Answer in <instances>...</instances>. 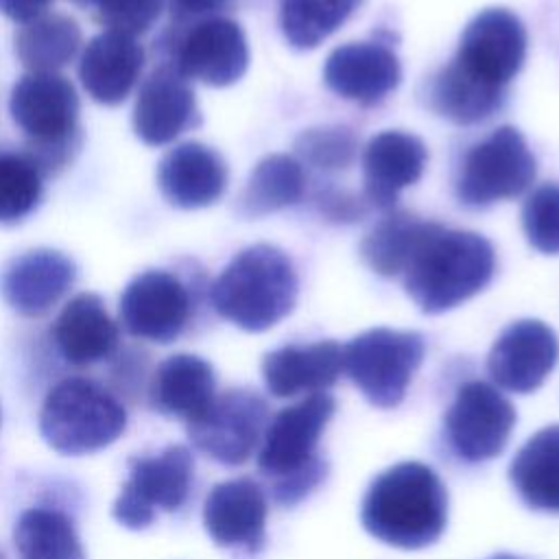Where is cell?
Segmentation results:
<instances>
[{
	"label": "cell",
	"instance_id": "26",
	"mask_svg": "<svg viewBox=\"0 0 559 559\" xmlns=\"http://www.w3.org/2000/svg\"><path fill=\"white\" fill-rule=\"evenodd\" d=\"M509 480L526 507L559 513V424L537 430L515 452Z\"/></svg>",
	"mask_w": 559,
	"mask_h": 559
},
{
	"label": "cell",
	"instance_id": "33",
	"mask_svg": "<svg viewBox=\"0 0 559 559\" xmlns=\"http://www.w3.org/2000/svg\"><path fill=\"white\" fill-rule=\"evenodd\" d=\"M44 173L26 151H0V225L24 221L41 201Z\"/></svg>",
	"mask_w": 559,
	"mask_h": 559
},
{
	"label": "cell",
	"instance_id": "36",
	"mask_svg": "<svg viewBox=\"0 0 559 559\" xmlns=\"http://www.w3.org/2000/svg\"><path fill=\"white\" fill-rule=\"evenodd\" d=\"M166 0H96V20L114 33L129 37L146 33L162 15Z\"/></svg>",
	"mask_w": 559,
	"mask_h": 559
},
{
	"label": "cell",
	"instance_id": "5",
	"mask_svg": "<svg viewBox=\"0 0 559 559\" xmlns=\"http://www.w3.org/2000/svg\"><path fill=\"white\" fill-rule=\"evenodd\" d=\"M9 111L28 138V155L41 173L61 168L79 148V96L59 72H28L11 90Z\"/></svg>",
	"mask_w": 559,
	"mask_h": 559
},
{
	"label": "cell",
	"instance_id": "35",
	"mask_svg": "<svg viewBox=\"0 0 559 559\" xmlns=\"http://www.w3.org/2000/svg\"><path fill=\"white\" fill-rule=\"evenodd\" d=\"M522 227L531 247L546 255L559 253V183H544L528 194Z\"/></svg>",
	"mask_w": 559,
	"mask_h": 559
},
{
	"label": "cell",
	"instance_id": "8",
	"mask_svg": "<svg viewBox=\"0 0 559 559\" xmlns=\"http://www.w3.org/2000/svg\"><path fill=\"white\" fill-rule=\"evenodd\" d=\"M194 459L186 445L173 443L157 454L129 459V478L114 500V520L142 531L153 524L155 511H177L192 487Z\"/></svg>",
	"mask_w": 559,
	"mask_h": 559
},
{
	"label": "cell",
	"instance_id": "40",
	"mask_svg": "<svg viewBox=\"0 0 559 559\" xmlns=\"http://www.w3.org/2000/svg\"><path fill=\"white\" fill-rule=\"evenodd\" d=\"M70 2H74L76 7H83V9H92L96 0H70Z\"/></svg>",
	"mask_w": 559,
	"mask_h": 559
},
{
	"label": "cell",
	"instance_id": "22",
	"mask_svg": "<svg viewBox=\"0 0 559 559\" xmlns=\"http://www.w3.org/2000/svg\"><path fill=\"white\" fill-rule=\"evenodd\" d=\"M343 373V347L336 341L284 345L264 354L262 378L273 397L321 393Z\"/></svg>",
	"mask_w": 559,
	"mask_h": 559
},
{
	"label": "cell",
	"instance_id": "14",
	"mask_svg": "<svg viewBox=\"0 0 559 559\" xmlns=\"http://www.w3.org/2000/svg\"><path fill=\"white\" fill-rule=\"evenodd\" d=\"M526 57V28L522 20L502 7L474 15L461 33L454 61L472 76L507 87Z\"/></svg>",
	"mask_w": 559,
	"mask_h": 559
},
{
	"label": "cell",
	"instance_id": "6",
	"mask_svg": "<svg viewBox=\"0 0 559 559\" xmlns=\"http://www.w3.org/2000/svg\"><path fill=\"white\" fill-rule=\"evenodd\" d=\"M127 428L124 406L85 378L57 382L39 411V432L59 454L83 456L111 445Z\"/></svg>",
	"mask_w": 559,
	"mask_h": 559
},
{
	"label": "cell",
	"instance_id": "10",
	"mask_svg": "<svg viewBox=\"0 0 559 559\" xmlns=\"http://www.w3.org/2000/svg\"><path fill=\"white\" fill-rule=\"evenodd\" d=\"M269 424L266 400L251 389H227L186 421L192 445L223 465H242L260 448Z\"/></svg>",
	"mask_w": 559,
	"mask_h": 559
},
{
	"label": "cell",
	"instance_id": "30",
	"mask_svg": "<svg viewBox=\"0 0 559 559\" xmlns=\"http://www.w3.org/2000/svg\"><path fill=\"white\" fill-rule=\"evenodd\" d=\"M430 227V221H419L408 212H389L362 238L360 255L382 277L402 275Z\"/></svg>",
	"mask_w": 559,
	"mask_h": 559
},
{
	"label": "cell",
	"instance_id": "2",
	"mask_svg": "<svg viewBox=\"0 0 559 559\" xmlns=\"http://www.w3.org/2000/svg\"><path fill=\"white\" fill-rule=\"evenodd\" d=\"M334 411V397L321 391L284 406L269 419L255 463L277 504L293 507L325 480L328 461L319 443Z\"/></svg>",
	"mask_w": 559,
	"mask_h": 559
},
{
	"label": "cell",
	"instance_id": "25",
	"mask_svg": "<svg viewBox=\"0 0 559 559\" xmlns=\"http://www.w3.org/2000/svg\"><path fill=\"white\" fill-rule=\"evenodd\" d=\"M216 395V373L194 354H175L162 360L148 384L153 411L166 417L194 419Z\"/></svg>",
	"mask_w": 559,
	"mask_h": 559
},
{
	"label": "cell",
	"instance_id": "4",
	"mask_svg": "<svg viewBox=\"0 0 559 559\" xmlns=\"http://www.w3.org/2000/svg\"><path fill=\"white\" fill-rule=\"evenodd\" d=\"M297 273L290 258L273 245H251L236 253L210 288L214 310L245 332L280 323L297 301Z\"/></svg>",
	"mask_w": 559,
	"mask_h": 559
},
{
	"label": "cell",
	"instance_id": "21",
	"mask_svg": "<svg viewBox=\"0 0 559 559\" xmlns=\"http://www.w3.org/2000/svg\"><path fill=\"white\" fill-rule=\"evenodd\" d=\"M162 197L181 210L216 203L227 188V164L201 142H183L170 148L157 164Z\"/></svg>",
	"mask_w": 559,
	"mask_h": 559
},
{
	"label": "cell",
	"instance_id": "11",
	"mask_svg": "<svg viewBox=\"0 0 559 559\" xmlns=\"http://www.w3.org/2000/svg\"><path fill=\"white\" fill-rule=\"evenodd\" d=\"M513 404L489 382H463L443 415V439L465 463L498 456L515 426Z\"/></svg>",
	"mask_w": 559,
	"mask_h": 559
},
{
	"label": "cell",
	"instance_id": "20",
	"mask_svg": "<svg viewBox=\"0 0 559 559\" xmlns=\"http://www.w3.org/2000/svg\"><path fill=\"white\" fill-rule=\"evenodd\" d=\"M424 142L404 131H382L362 151L365 201L378 210H393L404 188L413 186L426 168Z\"/></svg>",
	"mask_w": 559,
	"mask_h": 559
},
{
	"label": "cell",
	"instance_id": "29",
	"mask_svg": "<svg viewBox=\"0 0 559 559\" xmlns=\"http://www.w3.org/2000/svg\"><path fill=\"white\" fill-rule=\"evenodd\" d=\"M306 175L301 164L290 155H266L255 164L240 194V212L258 218L284 210L304 197Z\"/></svg>",
	"mask_w": 559,
	"mask_h": 559
},
{
	"label": "cell",
	"instance_id": "9",
	"mask_svg": "<svg viewBox=\"0 0 559 559\" xmlns=\"http://www.w3.org/2000/svg\"><path fill=\"white\" fill-rule=\"evenodd\" d=\"M535 173V157L524 135L504 124L467 151L456 179V197L469 207L513 199L533 183Z\"/></svg>",
	"mask_w": 559,
	"mask_h": 559
},
{
	"label": "cell",
	"instance_id": "18",
	"mask_svg": "<svg viewBox=\"0 0 559 559\" xmlns=\"http://www.w3.org/2000/svg\"><path fill=\"white\" fill-rule=\"evenodd\" d=\"M199 124L194 92L173 66L144 79L133 107V131L148 146H162Z\"/></svg>",
	"mask_w": 559,
	"mask_h": 559
},
{
	"label": "cell",
	"instance_id": "28",
	"mask_svg": "<svg viewBox=\"0 0 559 559\" xmlns=\"http://www.w3.org/2000/svg\"><path fill=\"white\" fill-rule=\"evenodd\" d=\"M15 55L28 72H57L81 46L79 24L63 13H44L15 31Z\"/></svg>",
	"mask_w": 559,
	"mask_h": 559
},
{
	"label": "cell",
	"instance_id": "23",
	"mask_svg": "<svg viewBox=\"0 0 559 559\" xmlns=\"http://www.w3.org/2000/svg\"><path fill=\"white\" fill-rule=\"evenodd\" d=\"M144 50L135 37L105 31L87 41L79 61L85 92L100 105L122 103L140 79Z\"/></svg>",
	"mask_w": 559,
	"mask_h": 559
},
{
	"label": "cell",
	"instance_id": "3",
	"mask_svg": "<svg viewBox=\"0 0 559 559\" xmlns=\"http://www.w3.org/2000/svg\"><path fill=\"white\" fill-rule=\"evenodd\" d=\"M491 242L463 229L432 223L404 269V290L426 314H439L478 295L493 277Z\"/></svg>",
	"mask_w": 559,
	"mask_h": 559
},
{
	"label": "cell",
	"instance_id": "13",
	"mask_svg": "<svg viewBox=\"0 0 559 559\" xmlns=\"http://www.w3.org/2000/svg\"><path fill=\"white\" fill-rule=\"evenodd\" d=\"M173 44L170 66L188 81L194 79L212 87H225L247 72V37L229 17L216 15L194 22Z\"/></svg>",
	"mask_w": 559,
	"mask_h": 559
},
{
	"label": "cell",
	"instance_id": "38",
	"mask_svg": "<svg viewBox=\"0 0 559 559\" xmlns=\"http://www.w3.org/2000/svg\"><path fill=\"white\" fill-rule=\"evenodd\" d=\"M170 20L177 26H190L194 22L216 17L229 7V0H166Z\"/></svg>",
	"mask_w": 559,
	"mask_h": 559
},
{
	"label": "cell",
	"instance_id": "37",
	"mask_svg": "<svg viewBox=\"0 0 559 559\" xmlns=\"http://www.w3.org/2000/svg\"><path fill=\"white\" fill-rule=\"evenodd\" d=\"M319 207H321L323 216H328V221L352 223V221L365 216L367 201H362V199H358L349 192L330 190V192H323L319 197Z\"/></svg>",
	"mask_w": 559,
	"mask_h": 559
},
{
	"label": "cell",
	"instance_id": "1",
	"mask_svg": "<svg viewBox=\"0 0 559 559\" xmlns=\"http://www.w3.org/2000/svg\"><path fill=\"white\" fill-rule=\"evenodd\" d=\"M360 522L376 539L417 550L435 544L448 524V491L437 472L419 461L378 474L365 491Z\"/></svg>",
	"mask_w": 559,
	"mask_h": 559
},
{
	"label": "cell",
	"instance_id": "41",
	"mask_svg": "<svg viewBox=\"0 0 559 559\" xmlns=\"http://www.w3.org/2000/svg\"><path fill=\"white\" fill-rule=\"evenodd\" d=\"M491 559H518V557H511V555H496V557H491Z\"/></svg>",
	"mask_w": 559,
	"mask_h": 559
},
{
	"label": "cell",
	"instance_id": "34",
	"mask_svg": "<svg viewBox=\"0 0 559 559\" xmlns=\"http://www.w3.org/2000/svg\"><path fill=\"white\" fill-rule=\"evenodd\" d=\"M297 155L319 170H343L352 166L358 151V140L352 129L341 124L312 127L295 140Z\"/></svg>",
	"mask_w": 559,
	"mask_h": 559
},
{
	"label": "cell",
	"instance_id": "32",
	"mask_svg": "<svg viewBox=\"0 0 559 559\" xmlns=\"http://www.w3.org/2000/svg\"><path fill=\"white\" fill-rule=\"evenodd\" d=\"M360 2L362 0H280L282 33L293 48H317Z\"/></svg>",
	"mask_w": 559,
	"mask_h": 559
},
{
	"label": "cell",
	"instance_id": "31",
	"mask_svg": "<svg viewBox=\"0 0 559 559\" xmlns=\"http://www.w3.org/2000/svg\"><path fill=\"white\" fill-rule=\"evenodd\" d=\"M13 542L20 559H85L74 522L57 509H26L15 522Z\"/></svg>",
	"mask_w": 559,
	"mask_h": 559
},
{
	"label": "cell",
	"instance_id": "24",
	"mask_svg": "<svg viewBox=\"0 0 559 559\" xmlns=\"http://www.w3.org/2000/svg\"><path fill=\"white\" fill-rule=\"evenodd\" d=\"M52 338L59 354L74 367L109 358L120 341L118 325L94 293L74 295L57 314Z\"/></svg>",
	"mask_w": 559,
	"mask_h": 559
},
{
	"label": "cell",
	"instance_id": "17",
	"mask_svg": "<svg viewBox=\"0 0 559 559\" xmlns=\"http://www.w3.org/2000/svg\"><path fill=\"white\" fill-rule=\"evenodd\" d=\"M76 264L57 249H31L11 258L0 273L2 299L24 317L46 314L74 284Z\"/></svg>",
	"mask_w": 559,
	"mask_h": 559
},
{
	"label": "cell",
	"instance_id": "27",
	"mask_svg": "<svg viewBox=\"0 0 559 559\" xmlns=\"http://www.w3.org/2000/svg\"><path fill=\"white\" fill-rule=\"evenodd\" d=\"M502 98L504 87L472 76L454 59L432 76L428 87L430 109L456 124H474L489 118L502 105Z\"/></svg>",
	"mask_w": 559,
	"mask_h": 559
},
{
	"label": "cell",
	"instance_id": "16",
	"mask_svg": "<svg viewBox=\"0 0 559 559\" xmlns=\"http://www.w3.org/2000/svg\"><path fill=\"white\" fill-rule=\"evenodd\" d=\"M266 496L253 478L214 485L203 502V526L221 548L255 557L266 544Z\"/></svg>",
	"mask_w": 559,
	"mask_h": 559
},
{
	"label": "cell",
	"instance_id": "15",
	"mask_svg": "<svg viewBox=\"0 0 559 559\" xmlns=\"http://www.w3.org/2000/svg\"><path fill=\"white\" fill-rule=\"evenodd\" d=\"M559 360V338L539 319L507 325L487 356L491 380L511 393H531L544 384Z\"/></svg>",
	"mask_w": 559,
	"mask_h": 559
},
{
	"label": "cell",
	"instance_id": "7",
	"mask_svg": "<svg viewBox=\"0 0 559 559\" xmlns=\"http://www.w3.org/2000/svg\"><path fill=\"white\" fill-rule=\"evenodd\" d=\"M424 354L419 332L373 328L343 345V371L373 406L393 408L404 400Z\"/></svg>",
	"mask_w": 559,
	"mask_h": 559
},
{
	"label": "cell",
	"instance_id": "39",
	"mask_svg": "<svg viewBox=\"0 0 559 559\" xmlns=\"http://www.w3.org/2000/svg\"><path fill=\"white\" fill-rule=\"evenodd\" d=\"M52 0H0V11L20 24H26L46 13Z\"/></svg>",
	"mask_w": 559,
	"mask_h": 559
},
{
	"label": "cell",
	"instance_id": "19",
	"mask_svg": "<svg viewBox=\"0 0 559 559\" xmlns=\"http://www.w3.org/2000/svg\"><path fill=\"white\" fill-rule=\"evenodd\" d=\"M402 79V68L391 48L380 41H352L334 48L323 66L325 85L341 98L376 105Z\"/></svg>",
	"mask_w": 559,
	"mask_h": 559
},
{
	"label": "cell",
	"instance_id": "12",
	"mask_svg": "<svg viewBox=\"0 0 559 559\" xmlns=\"http://www.w3.org/2000/svg\"><path fill=\"white\" fill-rule=\"evenodd\" d=\"M190 312L192 301L186 284L162 269L135 275L124 286L118 304L120 323L131 336L162 345L181 336Z\"/></svg>",
	"mask_w": 559,
	"mask_h": 559
}]
</instances>
